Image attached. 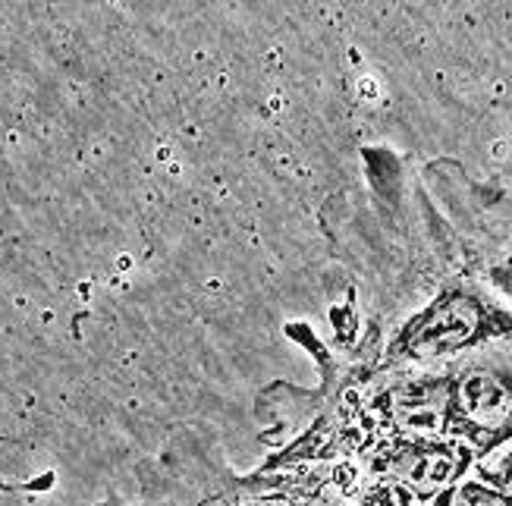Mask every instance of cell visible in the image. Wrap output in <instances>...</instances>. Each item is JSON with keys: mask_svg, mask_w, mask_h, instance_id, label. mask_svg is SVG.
Here are the masks:
<instances>
[{"mask_svg": "<svg viewBox=\"0 0 512 506\" xmlns=\"http://www.w3.org/2000/svg\"><path fill=\"white\" fill-rule=\"evenodd\" d=\"M475 453L453 437H377L359 459L365 478H384L431 506L472 475Z\"/></svg>", "mask_w": 512, "mask_h": 506, "instance_id": "277c9868", "label": "cell"}, {"mask_svg": "<svg viewBox=\"0 0 512 506\" xmlns=\"http://www.w3.org/2000/svg\"><path fill=\"white\" fill-rule=\"evenodd\" d=\"M472 478H478L481 484H487V488L512 503V444L494 456L478 459L472 466Z\"/></svg>", "mask_w": 512, "mask_h": 506, "instance_id": "5b68a950", "label": "cell"}, {"mask_svg": "<svg viewBox=\"0 0 512 506\" xmlns=\"http://www.w3.org/2000/svg\"><path fill=\"white\" fill-rule=\"evenodd\" d=\"M19 437H7L0 434V447H19ZM54 475H41V478H29V481H4L0 478V494H38V491H51Z\"/></svg>", "mask_w": 512, "mask_h": 506, "instance_id": "52a82bcc", "label": "cell"}, {"mask_svg": "<svg viewBox=\"0 0 512 506\" xmlns=\"http://www.w3.org/2000/svg\"><path fill=\"white\" fill-rule=\"evenodd\" d=\"M512 340V308L475 280H450L390 337L377 356V371L440 368L472 352Z\"/></svg>", "mask_w": 512, "mask_h": 506, "instance_id": "6da1fadb", "label": "cell"}, {"mask_svg": "<svg viewBox=\"0 0 512 506\" xmlns=\"http://www.w3.org/2000/svg\"><path fill=\"white\" fill-rule=\"evenodd\" d=\"M362 406L377 437H447L450 365L377 371Z\"/></svg>", "mask_w": 512, "mask_h": 506, "instance_id": "3957f363", "label": "cell"}, {"mask_svg": "<svg viewBox=\"0 0 512 506\" xmlns=\"http://www.w3.org/2000/svg\"><path fill=\"white\" fill-rule=\"evenodd\" d=\"M447 437L487 459L512 444V340L450 365Z\"/></svg>", "mask_w": 512, "mask_h": 506, "instance_id": "7a4b0ae2", "label": "cell"}, {"mask_svg": "<svg viewBox=\"0 0 512 506\" xmlns=\"http://www.w3.org/2000/svg\"><path fill=\"white\" fill-rule=\"evenodd\" d=\"M484 277L497 293H503L512 302V252H506V255H500V258H494L491 264H487Z\"/></svg>", "mask_w": 512, "mask_h": 506, "instance_id": "ba28073f", "label": "cell"}, {"mask_svg": "<svg viewBox=\"0 0 512 506\" xmlns=\"http://www.w3.org/2000/svg\"><path fill=\"white\" fill-rule=\"evenodd\" d=\"M431 506H512V503L469 475V478H462L456 488H450L447 494H443L440 500H434Z\"/></svg>", "mask_w": 512, "mask_h": 506, "instance_id": "8992f818", "label": "cell"}]
</instances>
